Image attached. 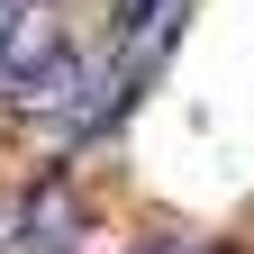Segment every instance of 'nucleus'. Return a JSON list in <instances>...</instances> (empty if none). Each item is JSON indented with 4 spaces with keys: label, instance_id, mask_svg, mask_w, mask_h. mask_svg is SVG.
Returning <instances> with one entry per match:
<instances>
[{
    "label": "nucleus",
    "instance_id": "nucleus-1",
    "mask_svg": "<svg viewBox=\"0 0 254 254\" xmlns=\"http://www.w3.org/2000/svg\"><path fill=\"white\" fill-rule=\"evenodd\" d=\"M55 55H73L64 0H18V9L0 18V82H27V73H46Z\"/></svg>",
    "mask_w": 254,
    "mask_h": 254
},
{
    "label": "nucleus",
    "instance_id": "nucleus-5",
    "mask_svg": "<svg viewBox=\"0 0 254 254\" xmlns=\"http://www.w3.org/2000/svg\"><path fill=\"white\" fill-rule=\"evenodd\" d=\"M136 254H164V245H136Z\"/></svg>",
    "mask_w": 254,
    "mask_h": 254
},
{
    "label": "nucleus",
    "instance_id": "nucleus-3",
    "mask_svg": "<svg viewBox=\"0 0 254 254\" xmlns=\"http://www.w3.org/2000/svg\"><path fill=\"white\" fill-rule=\"evenodd\" d=\"M73 100H82V55H55L46 73L9 82V109H18V118H46V109H73Z\"/></svg>",
    "mask_w": 254,
    "mask_h": 254
},
{
    "label": "nucleus",
    "instance_id": "nucleus-4",
    "mask_svg": "<svg viewBox=\"0 0 254 254\" xmlns=\"http://www.w3.org/2000/svg\"><path fill=\"white\" fill-rule=\"evenodd\" d=\"M9 9H18V0H0V18H9Z\"/></svg>",
    "mask_w": 254,
    "mask_h": 254
},
{
    "label": "nucleus",
    "instance_id": "nucleus-2",
    "mask_svg": "<svg viewBox=\"0 0 254 254\" xmlns=\"http://www.w3.org/2000/svg\"><path fill=\"white\" fill-rule=\"evenodd\" d=\"M73 236H82V200L64 182H37L27 190V254H73Z\"/></svg>",
    "mask_w": 254,
    "mask_h": 254
}]
</instances>
